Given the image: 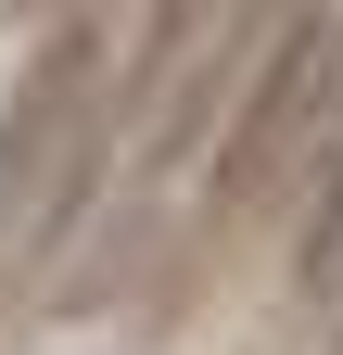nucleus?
<instances>
[{"mask_svg":"<svg viewBox=\"0 0 343 355\" xmlns=\"http://www.w3.org/2000/svg\"><path fill=\"white\" fill-rule=\"evenodd\" d=\"M76 64H90V38H51V64H38L13 89V114H0V229H13V203H26V165H38V140H51V89Z\"/></svg>","mask_w":343,"mask_h":355,"instance_id":"1","label":"nucleus"},{"mask_svg":"<svg viewBox=\"0 0 343 355\" xmlns=\"http://www.w3.org/2000/svg\"><path fill=\"white\" fill-rule=\"evenodd\" d=\"M306 279H343V178H331V203H318V241H306Z\"/></svg>","mask_w":343,"mask_h":355,"instance_id":"2","label":"nucleus"}]
</instances>
